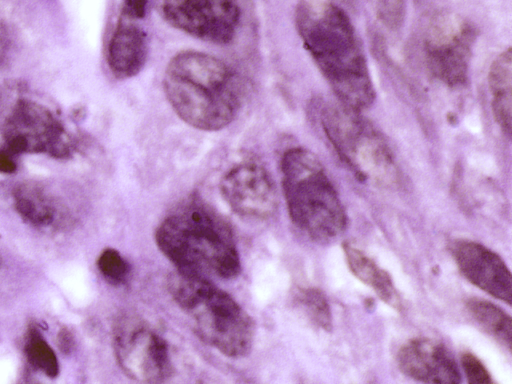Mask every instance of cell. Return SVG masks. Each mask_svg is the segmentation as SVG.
I'll use <instances>...</instances> for the list:
<instances>
[{
  "label": "cell",
  "mask_w": 512,
  "mask_h": 384,
  "mask_svg": "<svg viewBox=\"0 0 512 384\" xmlns=\"http://www.w3.org/2000/svg\"><path fill=\"white\" fill-rule=\"evenodd\" d=\"M295 26L339 102L359 112L369 108L375 89L363 47L345 11L326 1H301L295 9Z\"/></svg>",
  "instance_id": "cell-1"
},
{
  "label": "cell",
  "mask_w": 512,
  "mask_h": 384,
  "mask_svg": "<svg viewBox=\"0 0 512 384\" xmlns=\"http://www.w3.org/2000/svg\"><path fill=\"white\" fill-rule=\"evenodd\" d=\"M163 89L182 121L202 131H218L237 117L244 83L227 63L207 53L186 50L168 62Z\"/></svg>",
  "instance_id": "cell-2"
},
{
  "label": "cell",
  "mask_w": 512,
  "mask_h": 384,
  "mask_svg": "<svg viewBox=\"0 0 512 384\" xmlns=\"http://www.w3.org/2000/svg\"><path fill=\"white\" fill-rule=\"evenodd\" d=\"M155 240L178 272L208 278H233L241 269L227 222L197 198L174 209L158 226Z\"/></svg>",
  "instance_id": "cell-3"
},
{
  "label": "cell",
  "mask_w": 512,
  "mask_h": 384,
  "mask_svg": "<svg viewBox=\"0 0 512 384\" xmlns=\"http://www.w3.org/2000/svg\"><path fill=\"white\" fill-rule=\"evenodd\" d=\"M283 193L290 218L305 235L319 243L340 237L347 215L322 163L311 151L294 147L281 159Z\"/></svg>",
  "instance_id": "cell-4"
},
{
  "label": "cell",
  "mask_w": 512,
  "mask_h": 384,
  "mask_svg": "<svg viewBox=\"0 0 512 384\" xmlns=\"http://www.w3.org/2000/svg\"><path fill=\"white\" fill-rule=\"evenodd\" d=\"M168 290L203 342L230 358L250 352L252 319L228 293L208 278L178 271L168 278Z\"/></svg>",
  "instance_id": "cell-5"
},
{
  "label": "cell",
  "mask_w": 512,
  "mask_h": 384,
  "mask_svg": "<svg viewBox=\"0 0 512 384\" xmlns=\"http://www.w3.org/2000/svg\"><path fill=\"white\" fill-rule=\"evenodd\" d=\"M319 125L339 159L361 181L395 188L400 172L383 135L359 111L340 102L316 103Z\"/></svg>",
  "instance_id": "cell-6"
},
{
  "label": "cell",
  "mask_w": 512,
  "mask_h": 384,
  "mask_svg": "<svg viewBox=\"0 0 512 384\" xmlns=\"http://www.w3.org/2000/svg\"><path fill=\"white\" fill-rule=\"evenodd\" d=\"M476 37V28L462 16L451 12L433 15L424 36L425 59L433 76L451 88L464 85Z\"/></svg>",
  "instance_id": "cell-7"
},
{
  "label": "cell",
  "mask_w": 512,
  "mask_h": 384,
  "mask_svg": "<svg viewBox=\"0 0 512 384\" xmlns=\"http://www.w3.org/2000/svg\"><path fill=\"white\" fill-rule=\"evenodd\" d=\"M5 150L12 155L46 153L65 157L71 141L63 124L45 105L30 99L18 100L3 126Z\"/></svg>",
  "instance_id": "cell-8"
},
{
  "label": "cell",
  "mask_w": 512,
  "mask_h": 384,
  "mask_svg": "<svg viewBox=\"0 0 512 384\" xmlns=\"http://www.w3.org/2000/svg\"><path fill=\"white\" fill-rule=\"evenodd\" d=\"M117 362L131 379L159 383L170 377L171 356L166 341L138 319L124 317L114 328Z\"/></svg>",
  "instance_id": "cell-9"
},
{
  "label": "cell",
  "mask_w": 512,
  "mask_h": 384,
  "mask_svg": "<svg viewBox=\"0 0 512 384\" xmlns=\"http://www.w3.org/2000/svg\"><path fill=\"white\" fill-rule=\"evenodd\" d=\"M162 14L174 28L202 41L228 44L243 17V0H162Z\"/></svg>",
  "instance_id": "cell-10"
},
{
  "label": "cell",
  "mask_w": 512,
  "mask_h": 384,
  "mask_svg": "<svg viewBox=\"0 0 512 384\" xmlns=\"http://www.w3.org/2000/svg\"><path fill=\"white\" fill-rule=\"evenodd\" d=\"M220 191L229 207L245 218L267 219L277 209L274 182L257 163H241L227 171L221 178Z\"/></svg>",
  "instance_id": "cell-11"
},
{
  "label": "cell",
  "mask_w": 512,
  "mask_h": 384,
  "mask_svg": "<svg viewBox=\"0 0 512 384\" xmlns=\"http://www.w3.org/2000/svg\"><path fill=\"white\" fill-rule=\"evenodd\" d=\"M449 250L462 275L491 296L511 304L512 278L503 259L484 245L456 239Z\"/></svg>",
  "instance_id": "cell-12"
},
{
  "label": "cell",
  "mask_w": 512,
  "mask_h": 384,
  "mask_svg": "<svg viewBox=\"0 0 512 384\" xmlns=\"http://www.w3.org/2000/svg\"><path fill=\"white\" fill-rule=\"evenodd\" d=\"M399 369L407 377L425 383L461 382L458 365L450 351L430 338H414L397 352Z\"/></svg>",
  "instance_id": "cell-13"
},
{
  "label": "cell",
  "mask_w": 512,
  "mask_h": 384,
  "mask_svg": "<svg viewBox=\"0 0 512 384\" xmlns=\"http://www.w3.org/2000/svg\"><path fill=\"white\" fill-rule=\"evenodd\" d=\"M135 21L121 15L108 43L107 63L118 79L135 77L148 58L147 33Z\"/></svg>",
  "instance_id": "cell-14"
},
{
  "label": "cell",
  "mask_w": 512,
  "mask_h": 384,
  "mask_svg": "<svg viewBox=\"0 0 512 384\" xmlns=\"http://www.w3.org/2000/svg\"><path fill=\"white\" fill-rule=\"evenodd\" d=\"M491 109L502 132L510 137L512 129V52L507 48L491 63L488 72Z\"/></svg>",
  "instance_id": "cell-15"
},
{
  "label": "cell",
  "mask_w": 512,
  "mask_h": 384,
  "mask_svg": "<svg viewBox=\"0 0 512 384\" xmlns=\"http://www.w3.org/2000/svg\"><path fill=\"white\" fill-rule=\"evenodd\" d=\"M347 265L353 275L371 287L377 296L389 306L400 310V295L387 271L379 267L366 253L350 243L343 244Z\"/></svg>",
  "instance_id": "cell-16"
},
{
  "label": "cell",
  "mask_w": 512,
  "mask_h": 384,
  "mask_svg": "<svg viewBox=\"0 0 512 384\" xmlns=\"http://www.w3.org/2000/svg\"><path fill=\"white\" fill-rule=\"evenodd\" d=\"M13 196L16 211L29 224L46 227L54 222L56 207L41 187L23 184L13 192Z\"/></svg>",
  "instance_id": "cell-17"
},
{
  "label": "cell",
  "mask_w": 512,
  "mask_h": 384,
  "mask_svg": "<svg viewBox=\"0 0 512 384\" xmlns=\"http://www.w3.org/2000/svg\"><path fill=\"white\" fill-rule=\"evenodd\" d=\"M466 307L475 321L497 341L510 350L511 317L497 305L483 299L471 298Z\"/></svg>",
  "instance_id": "cell-18"
},
{
  "label": "cell",
  "mask_w": 512,
  "mask_h": 384,
  "mask_svg": "<svg viewBox=\"0 0 512 384\" xmlns=\"http://www.w3.org/2000/svg\"><path fill=\"white\" fill-rule=\"evenodd\" d=\"M294 303L317 327L329 331L332 314L324 293L315 287H299L293 295Z\"/></svg>",
  "instance_id": "cell-19"
},
{
  "label": "cell",
  "mask_w": 512,
  "mask_h": 384,
  "mask_svg": "<svg viewBox=\"0 0 512 384\" xmlns=\"http://www.w3.org/2000/svg\"><path fill=\"white\" fill-rule=\"evenodd\" d=\"M25 354L30 364L46 376L54 378L59 373V364L52 348L36 330H31L25 345Z\"/></svg>",
  "instance_id": "cell-20"
},
{
  "label": "cell",
  "mask_w": 512,
  "mask_h": 384,
  "mask_svg": "<svg viewBox=\"0 0 512 384\" xmlns=\"http://www.w3.org/2000/svg\"><path fill=\"white\" fill-rule=\"evenodd\" d=\"M97 266L107 281L124 284L130 275V265L115 249L107 248L99 256Z\"/></svg>",
  "instance_id": "cell-21"
},
{
  "label": "cell",
  "mask_w": 512,
  "mask_h": 384,
  "mask_svg": "<svg viewBox=\"0 0 512 384\" xmlns=\"http://www.w3.org/2000/svg\"><path fill=\"white\" fill-rule=\"evenodd\" d=\"M407 0H375L379 21L389 30L396 31L403 24Z\"/></svg>",
  "instance_id": "cell-22"
},
{
  "label": "cell",
  "mask_w": 512,
  "mask_h": 384,
  "mask_svg": "<svg viewBox=\"0 0 512 384\" xmlns=\"http://www.w3.org/2000/svg\"><path fill=\"white\" fill-rule=\"evenodd\" d=\"M461 363L469 383L490 384L493 382L486 367L472 353H463L461 356Z\"/></svg>",
  "instance_id": "cell-23"
},
{
  "label": "cell",
  "mask_w": 512,
  "mask_h": 384,
  "mask_svg": "<svg viewBox=\"0 0 512 384\" xmlns=\"http://www.w3.org/2000/svg\"><path fill=\"white\" fill-rule=\"evenodd\" d=\"M148 0H123L121 15L138 20L145 16Z\"/></svg>",
  "instance_id": "cell-24"
},
{
  "label": "cell",
  "mask_w": 512,
  "mask_h": 384,
  "mask_svg": "<svg viewBox=\"0 0 512 384\" xmlns=\"http://www.w3.org/2000/svg\"><path fill=\"white\" fill-rule=\"evenodd\" d=\"M10 152L4 150L0 151V171L3 173H12L16 169V163Z\"/></svg>",
  "instance_id": "cell-25"
},
{
  "label": "cell",
  "mask_w": 512,
  "mask_h": 384,
  "mask_svg": "<svg viewBox=\"0 0 512 384\" xmlns=\"http://www.w3.org/2000/svg\"><path fill=\"white\" fill-rule=\"evenodd\" d=\"M68 331L63 330L59 335V343L62 351H70L72 347V339Z\"/></svg>",
  "instance_id": "cell-26"
},
{
  "label": "cell",
  "mask_w": 512,
  "mask_h": 384,
  "mask_svg": "<svg viewBox=\"0 0 512 384\" xmlns=\"http://www.w3.org/2000/svg\"><path fill=\"white\" fill-rule=\"evenodd\" d=\"M1 51H2V35H1V29H0V57H1Z\"/></svg>",
  "instance_id": "cell-27"
}]
</instances>
